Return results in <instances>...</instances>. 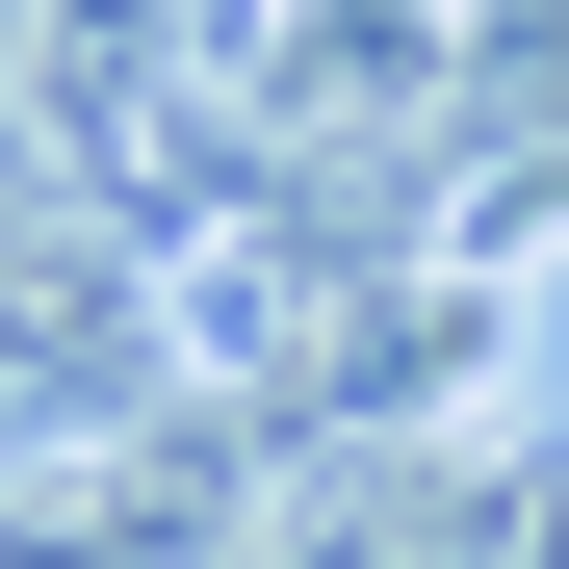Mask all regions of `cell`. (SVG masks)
<instances>
[{
  "mask_svg": "<svg viewBox=\"0 0 569 569\" xmlns=\"http://www.w3.org/2000/svg\"><path fill=\"white\" fill-rule=\"evenodd\" d=\"M518 569H569V466H543V518H518Z\"/></svg>",
  "mask_w": 569,
  "mask_h": 569,
  "instance_id": "cell-1",
  "label": "cell"
}]
</instances>
